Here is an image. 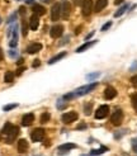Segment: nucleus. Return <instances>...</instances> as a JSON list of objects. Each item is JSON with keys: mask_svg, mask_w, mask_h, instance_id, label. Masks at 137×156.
I'll use <instances>...</instances> for the list:
<instances>
[{"mask_svg": "<svg viewBox=\"0 0 137 156\" xmlns=\"http://www.w3.org/2000/svg\"><path fill=\"white\" fill-rule=\"evenodd\" d=\"M41 48H42V45L41 43H37V42H36V43H32V45H29L27 47V52L29 53V55H33V53L41 51Z\"/></svg>", "mask_w": 137, "mask_h": 156, "instance_id": "nucleus-17", "label": "nucleus"}, {"mask_svg": "<svg viewBox=\"0 0 137 156\" xmlns=\"http://www.w3.org/2000/svg\"><path fill=\"white\" fill-rule=\"evenodd\" d=\"M115 96H117V90H115L113 87L105 88V90H104V98H105V99L110 100V99L115 98Z\"/></svg>", "mask_w": 137, "mask_h": 156, "instance_id": "nucleus-11", "label": "nucleus"}, {"mask_svg": "<svg viewBox=\"0 0 137 156\" xmlns=\"http://www.w3.org/2000/svg\"><path fill=\"white\" fill-rule=\"evenodd\" d=\"M72 149H76L75 143H64V145H60L59 149H57V151H59L60 154H66Z\"/></svg>", "mask_w": 137, "mask_h": 156, "instance_id": "nucleus-13", "label": "nucleus"}, {"mask_svg": "<svg viewBox=\"0 0 137 156\" xmlns=\"http://www.w3.org/2000/svg\"><path fill=\"white\" fill-rule=\"evenodd\" d=\"M81 10H83V15H90L93 12V0H84L81 4Z\"/></svg>", "mask_w": 137, "mask_h": 156, "instance_id": "nucleus-6", "label": "nucleus"}, {"mask_svg": "<svg viewBox=\"0 0 137 156\" xmlns=\"http://www.w3.org/2000/svg\"><path fill=\"white\" fill-rule=\"evenodd\" d=\"M93 36H94V32H92V33H89V34H88V36H86V38H85V40H86V41H88V40H89V38H92V37H93Z\"/></svg>", "mask_w": 137, "mask_h": 156, "instance_id": "nucleus-44", "label": "nucleus"}, {"mask_svg": "<svg viewBox=\"0 0 137 156\" xmlns=\"http://www.w3.org/2000/svg\"><path fill=\"white\" fill-rule=\"evenodd\" d=\"M17 107H18V104H8V105H4L3 107V110L4 112H8V110H12L14 108H17Z\"/></svg>", "mask_w": 137, "mask_h": 156, "instance_id": "nucleus-30", "label": "nucleus"}, {"mask_svg": "<svg viewBox=\"0 0 137 156\" xmlns=\"http://www.w3.org/2000/svg\"><path fill=\"white\" fill-rule=\"evenodd\" d=\"M9 56L12 57V58H15L18 56V51H15V50H10L9 51Z\"/></svg>", "mask_w": 137, "mask_h": 156, "instance_id": "nucleus-35", "label": "nucleus"}, {"mask_svg": "<svg viewBox=\"0 0 137 156\" xmlns=\"http://www.w3.org/2000/svg\"><path fill=\"white\" fill-rule=\"evenodd\" d=\"M42 1H43V3H52L54 0H42Z\"/></svg>", "mask_w": 137, "mask_h": 156, "instance_id": "nucleus-50", "label": "nucleus"}, {"mask_svg": "<svg viewBox=\"0 0 137 156\" xmlns=\"http://www.w3.org/2000/svg\"><path fill=\"white\" fill-rule=\"evenodd\" d=\"M43 137H45L43 128H36V130H33L32 133H31V138H32L33 142H39L43 140Z\"/></svg>", "mask_w": 137, "mask_h": 156, "instance_id": "nucleus-5", "label": "nucleus"}, {"mask_svg": "<svg viewBox=\"0 0 137 156\" xmlns=\"http://www.w3.org/2000/svg\"><path fill=\"white\" fill-rule=\"evenodd\" d=\"M19 13L22 14V15H24V13H25V8H24V7H20V8H19Z\"/></svg>", "mask_w": 137, "mask_h": 156, "instance_id": "nucleus-40", "label": "nucleus"}, {"mask_svg": "<svg viewBox=\"0 0 137 156\" xmlns=\"http://www.w3.org/2000/svg\"><path fill=\"white\" fill-rule=\"evenodd\" d=\"M38 25H39V18H38V15L33 14L32 17L29 18V28L32 29V31H36L37 28H38Z\"/></svg>", "mask_w": 137, "mask_h": 156, "instance_id": "nucleus-14", "label": "nucleus"}, {"mask_svg": "<svg viewBox=\"0 0 137 156\" xmlns=\"http://www.w3.org/2000/svg\"><path fill=\"white\" fill-rule=\"evenodd\" d=\"M131 146H132L133 152H136V154H137V137L132 138V141H131Z\"/></svg>", "mask_w": 137, "mask_h": 156, "instance_id": "nucleus-32", "label": "nucleus"}, {"mask_svg": "<svg viewBox=\"0 0 137 156\" xmlns=\"http://www.w3.org/2000/svg\"><path fill=\"white\" fill-rule=\"evenodd\" d=\"M124 1V0H114V4L115 5H118V4H122Z\"/></svg>", "mask_w": 137, "mask_h": 156, "instance_id": "nucleus-43", "label": "nucleus"}, {"mask_svg": "<svg viewBox=\"0 0 137 156\" xmlns=\"http://www.w3.org/2000/svg\"><path fill=\"white\" fill-rule=\"evenodd\" d=\"M92 108H93V104L92 103H86L85 105H84V112H85L86 116H89L92 113Z\"/></svg>", "mask_w": 137, "mask_h": 156, "instance_id": "nucleus-29", "label": "nucleus"}, {"mask_svg": "<svg viewBox=\"0 0 137 156\" xmlns=\"http://www.w3.org/2000/svg\"><path fill=\"white\" fill-rule=\"evenodd\" d=\"M99 76H101V72H92V74H88L86 75V79L89 80V81H93V80H95Z\"/></svg>", "mask_w": 137, "mask_h": 156, "instance_id": "nucleus-27", "label": "nucleus"}, {"mask_svg": "<svg viewBox=\"0 0 137 156\" xmlns=\"http://www.w3.org/2000/svg\"><path fill=\"white\" fill-rule=\"evenodd\" d=\"M112 24H113V22H112V20H109V22H107V23H105V24L102 27V31H103V32L108 31V29L110 28V27H112Z\"/></svg>", "mask_w": 137, "mask_h": 156, "instance_id": "nucleus-34", "label": "nucleus"}, {"mask_svg": "<svg viewBox=\"0 0 137 156\" xmlns=\"http://www.w3.org/2000/svg\"><path fill=\"white\" fill-rule=\"evenodd\" d=\"M66 105H67V102H65L64 99L57 100V108H59V109H65Z\"/></svg>", "mask_w": 137, "mask_h": 156, "instance_id": "nucleus-28", "label": "nucleus"}, {"mask_svg": "<svg viewBox=\"0 0 137 156\" xmlns=\"http://www.w3.org/2000/svg\"><path fill=\"white\" fill-rule=\"evenodd\" d=\"M109 114V107L108 105H101L95 112V118L97 119H103Z\"/></svg>", "mask_w": 137, "mask_h": 156, "instance_id": "nucleus-8", "label": "nucleus"}, {"mask_svg": "<svg viewBox=\"0 0 137 156\" xmlns=\"http://www.w3.org/2000/svg\"><path fill=\"white\" fill-rule=\"evenodd\" d=\"M14 72L13 71H7L4 75V80H5V83H13V80H14Z\"/></svg>", "mask_w": 137, "mask_h": 156, "instance_id": "nucleus-24", "label": "nucleus"}, {"mask_svg": "<svg viewBox=\"0 0 137 156\" xmlns=\"http://www.w3.org/2000/svg\"><path fill=\"white\" fill-rule=\"evenodd\" d=\"M17 45H18V24H14V29H13L12 37H10L9 46L12 47V48H14Z\"/></svg>", "mask_w": 137, "mask_h": 156, "instance_id": "nucleus-10", "label": "nucleus"}, {"mask_svg": "<svg viewBox=\"0 0 137 156\" xmlns=\"http://www.w3.org/2000/svg\"><path fill=\"white\" fill-rule=\"evenodd\" d=\"M70 13H71V5L67 0H65V1L61 4V17L64 19H68Z\"/></svg>", "mask_w": 137, "mask_h": 156, "instance_id": "nucleus-7", "label": "nucleus"}, {"mask_svg": "<svg viewBox=\"0 0 137 156\" xmlns=\"http://www.w3.org/2000/svg\"><path fill=\"white\" fill-rule=\"evenodd\" d=\"M50 118H51V114H50L48 112L42 113V114H41V118H39V119H41V123H47V122L50 121Z\"/></svg>", "mask_w": 137, "mask_h": 156, "instance_id": "nucleus-25", "label": "nucleus"}, {"mask_svg": "<svg viewBox=\"0 0 137 156\" xmlns=\"http://www.w3.org/2000/svg\"><path fill=\"white\" fill-rule=\"evenodd\" d=\"M131 83H132L133 87H136V88H137V75H135V76L131 78Z\"/></svg>", "mask_w": 137, "mask_h": 156, "instance_id": "nucleus-37", "label": "nucleus"}, {"mask_svg": "<svg viewBox=\"0 0 137 156\" xmlns=\"http://www.w3.org/2000/svg\"><path fill=\"white\" fill-rule=\"evenodd\" d=\"M105 151H108V149H107V147H104V146H102L101 149H97V150H92V151H90V154H92L93 156H95V155H101V154L105 152Z\"/></svg>", "mask_w": 137, "mask_h": 156, "instance_id": "nucleus-26", "label": "nucleus"}, {"mask_svg": "<svg viewBox=\"0 0 137 156\" xmlns=\"http://www.w3.org/2000/svg\"><path fill=\"white\" fill-rule=\"evenodd\" d=\"M22 29H23V36L25 37L28 33V27H27V23H25V20H23L22 22Z\"/></svg>", "mask_w": 137, "mask_h": 156, "instance_id": "nucleus-33", "label": "nucleus"}, {"mask_svg": "<svg viewBox=\"0 0 137 156\" xmlns=\"http://www.w3.org/2000/svg\"><path fill=\"white\" fill-rule=\"evenodd\" d=\"M23 61H24L23 58H19V60L17 61V63H18V65H22V63H23Z\"/></svg>", "mask_w": 137, "mask_h": 156, "instance_id": "nucleus-47", "label": "nucleus"}, {"mask_svg": "<svg viewBox=\"0 0 137 156\" xmlns=\"http://www.w3.org/2000/svg\"><path fill=\"white\" fill-rule=\"evenodd\" d=\"M61 17V4L59 3H56L52 5V8H51V19H52V22H57V20L60 19Z\"/></svg>", "mask_w": 137, "mask_h": 156, "instance_id": "nucleus-3", "label": "nucleus"}, {"mask_svg": "<svg viewBox=\"0 0 137 156\" xmlns=\"http://www.w3.org/2000/svg\"><path fill=\"white\" fill-rule=\"evenodd\" d=\"M18 133H19V128L17 127V126H14V128H13V131L10 132L8 136H7V140H5V142L7 143H12L15 138H17V136H18Z\"/></svg>", "mask_w": 137, "mask_h": 156, "instance_id": "nucleus-16", "label": "nucleus"}, {"mask_svg": "<svg viewBox=\"0 0 137 156\" xmlns=\"http://www.w3.org/2000/svg\"><path fill=\"white\" fill-rule=\"evenodd\" d=\"M24 70H25V67H24V66H22V67H19V69L17 70V75H22V74H23V71H24Z\"/></svg>", "mask_w": 137, "mask_h": 156, "instance_id": "nucleus-38", "label": "nucleus"}, {"mask_svg": "<svg viewBox=\"0 0 137 156\" xmlns=\"http://www.w3.org/2000/svg\"><path fill=\"white\" fill-rule=\"evenodd\" d=\"M39 65H41L39 60H34V62H33V67H37V66H39Z\"/></svg>", "mask_w": 137, "mask_h": 156, "instance_id": "nucleus-41", "label": "nucleus"}, {"mask_svg": "<svg viewBox=\"0 0 137 156\" xmlns=\"http://www.w3.org/2000/svg\"><path fill=\"white\" fill-rule=\"evenodd\" d=\"M66 56V52H60L59 55H56V56H54L51 58V60L48 61V65H52V63H55V62H57V61H60L61 58H64Z\"/></svg>", "mask_w": 137, "mask_h": 156, "instance_id": "nucleus-22", "label": "nucleus"}, {"mask_svg": "<svg viewBox=\"0 0 137 156\" xmlns=\"http://www.w3.org/2000/svg\"><path fill=\"white\" fill-rule=\"evenodd\" d=\"M3 58H4V55H3V50L0 48V61H3Z\"/></svg>", "mask_w": 137, "mask_h": 156, "instance_id": "nucleus-46", "label": "nucleus"}, {"mask_svg": "<svg viewBox=\"0 0 137 156\" xmlns=\"http://www.w3.org/2000/svg\"><path fill=\"white\" fill-rule=\"evenodd\" d=\"M95 43H97V41H90V42H86V43L81 45L80 47H77L75 52H77V53H81V52H84L85 50H88V48H90L92 46H94Z\"/></svg>", "mask_w": 137, "mask_h": 156, "instance_id": "nucleus-19", "label": "nucleus"}, {"mask_svg": "<svg viewBox=\"0 0 137 156\" xmlns=\"http://www.w3.org/2000/svg\"><path fill=\"white\" fill-rule=\"evenodd\" d=\"M62 33H64V27H62L61 24H56L51 28L50 31V34L52 38H59V37L62 36Z\"/></svg>", "mask_w": 137, "mask_h": 156, "instance_id": "nucleus-9", "label": "nucleus"}, {"mask_svg": "<svg viewBox=\"0 0 137 156\" xmlns=\"http://www.w3.org/2000/svg\"><path fill=\"white\" fill-rule=\"evenodd\" d=\"M97 87H98L97 83H92V84H88V85H84V87L77 88L76 90H74L72 93L75 94V96H81V95H85L88 93H90V91H93Z\"/></svg>", "mask_w": 137, "mask_h": 156, "instance_id": "nucleus-1", "label": "nucleus"}, {"mask_svg": "<svg viewBox=\"0 0 137 156\" xmlns=\"http://www.w3.org/2000/svg\"><path fill=\"white\" fill-rule=\"evenodd\" d=\"M123 121V112L121 109H117L115 112H113L112 117H110V122H112V125L114 126H119L121 123Z\"/></svg>", "mask_w": 137, "mask_h": 156, "instance_id": "nucleus-4", "label": "nucleus"}, {"mask_svg": "<svg viewBox=\"0 0 137 156\" xmlns=\"http://www.w3.org/2000/svg\"><path fill=\"white\" fill-rule=\"evenodd\" d=\"M25 3H27V4H33L34 1H33V0H25Z\"/></svg>", "mask_w": 137, "mask_h": 156, "instance_id": "nucleus-49", "label": "nucleus"}, {"mask_svg": "<svg viewBox=\"0 0 137 156\" xmlns=\"http://www.w3.org/2000/svg\"><path fill=\"white\" fill-rule=\"evenodd\" d=\"M32 10H33V13L37 14V15H43V14H46V9L42 7V5H38V4H34L33 8H32Z\"/></svg>", "mask_w": 137, "mask_h": 156, "instance_id": "nucleus-20", "label": "nucleus"}, {"mask_svg": "<svg viewBox=\"0 0 137 156\" xmlns=\"http://www.w3.org/2000/svg\"><path fill=\"white\" fill-rule=\"evenodd\" d=\"M127 9H128V4H123L122 7H121V8L117 10V12L114 13V17H115V18H118V17H121V15H123V14L126 13V10H127Z\"/></svg>", "mask_w": 137, "mask_h": 156, "instance_id": "nucleus-23", "label": "nucleus"}, {"mask_svg": "<svg viewBox=\"0 0 137 156\" xmlns=\"http://www.w3.org/2000/svg\"><path fill=\"white\" fill-rule=\"evenodd\" d=\"M83 1H84V0H74V3H75L76 5H81Z\"/></svg>", "mask_w": 137, "mask_h": 156, "instance_id": "nucleus-42", "label": "nucleus"}, {"mask_svg": "<svg viewBox=\"0 0 137 156\" xmlns=\"http://www.w3.org/2000/svg\"><path fill=\"white\" fill-rule=\"evenodd\" d=\"M135 69H137V62H135V63H133V65H132V66H131V71H133V70H135Z\"/></svg>", "mask_w": 137, "mask_h": 156, "instance_id": "nucleus-45", "label": "nucleus"}, {"mask_svg": "<svg viewBox=\"0 0 137 156\" xmlns=\"http://www.w3.org/2000/svg\"><path fill=\"white\" fill-rule=\"evenodd\" d=\"M80 27H79V28H76V31H75V34H79V33H80Z\"/></svg>", "mask_w": 137, "mask_h": 156, "instance_id": "nucleus-48", "label": "nucleus"}, {"mask_svg": "<svg viewBox=\"0 0 137 156\" xmlns=\"http://www.w3.org/2000/svg\"><path fill=\"white\" fill-rule=\"evenodd\" d=\"M108 5V0H97L95 7H94V12H101Z\"/></svg>", "mask_w": 137, "mask_h": 156, "instance_id": "nucleus-18", "label": "nucleus"}, {"mask_svg": "<svg viewBox=\"0 0 137 156\" xmlns=\"http://www.w3.org/2000/svg\"><path fill=\"white\" fill-rule=\"evenodd\" d=\"M84 128H86V125H85V123H81V125L77 126V130H84Z\"/></svg>", "mask_w": 137, "mask_h": 156, "instance_id": "nucleus-39", "label": "nucleus"}, {"mask_svg": "<svg viewBox=\"0 0 137 156\" xmlns=\"http://www.w3.org/2000/svg\"><path fill=\"white\" fill-rule=\"evenodd\" d=\"M33 122H34V114L33 113H27V114H24L23 118H22V125L24 127L31 126Z\"/></svg>", "mask_w": 137, "mask_h": 156, "instance_id": "nucleus-12", "label": "nucleus"}, {"mask_svg": "<svg viewBox=\"0 0 137 156\" xmlns=\"http://www.w3.org/2000/svg\"><path fill=\"white\" fill-rule=\"evenodd\" d=\"M77 118H79L77 113L74 112V110H71V112H66V113H64V114H62V117H61V119H62V122H64L65 125H70V123L75 122Z\"/></svg>", "mask_w": 137, "mask_h": 156, "instance_id": "nucleus-2", "label": "nucleus"}, {"mask_svg": "<svg viewBox=\"0 0 137 156\" xmlns=\"http://www.w3.org/2000/svg\"><path fill=\"white\" fill-rule=\"evenodd\" d=\"M131 102H132V105H133L135 110L137 112V94H133L132 96H131Z\"/></svg>", "mask_w": 137, "mask_h": 156, "instance_id": "nucleus-31", "label": "nucleus"}, {"mask_svg": "<svg viewBox=\"0 0 137 156\" xmlns=\"http://www.w3.org/2000/svg\"><path fill=\"white\" fill-rule=\"evenodd\" d=\"M0 138H1V137H0Z\"/></svg>", "mask_w": 137, "mask_h": 156, "instance_id": "nucleus-51", "label": "nucleus"}, {"mask_svg": "<svg viewBox=\"0 0 137 156\" xmlns=\"http://www.w3.org/2000/svg\"><path fill=\"white\" fill-rule=\"evenodd\" d=\"M13 128H14V126L12 125V123L7 122V123H5V125H4V127H3L1 133H3V134H5V136H8V134L13 131Z\"/></svg>", "mask_w": 137, "mask_h": 156, "instance_id": "nucleus-21", "label": "nucleus"}, {"mask_svg": "<svg viewBox=\"0 0 137 156\" xmlns=\"http://www.w3.org/2000/svg\"><path fill=\"white\" fill-rule=\"evenodd\" d=\"M17 149H18V152H20V154H24V152L28 150V142H27V140L20 138L19 141H18Z\"/></svg>", "mask_w": 137, "mask_h": 156, "instance_id": "nucleus-15", "label": "nucleus"}, {"mask_svg": "<svg viewBox=\"0 0 137 156\" xmlns=\"http://www.w3.org/2000/svg\"><path fill=\"white\" fill-rule=\"evenodd\" d=\"M15 18H17V14H12V15H10V17L8 18L7 22H8V23H13L14 20H15Z\"/></svg>", "mask_w": 137, "mask_h": 156, "instance_id": "nucleus-36", "label": "nucleus"}]
</instances>
